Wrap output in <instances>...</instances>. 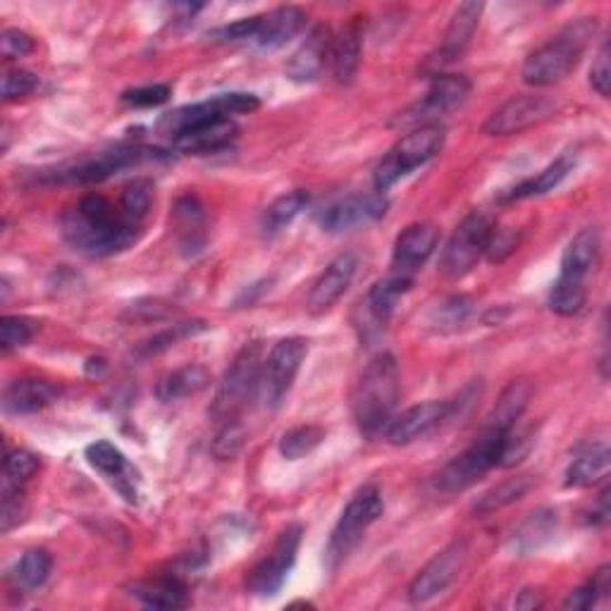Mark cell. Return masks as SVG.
<instances>
[{
  "label": "cell",
  "instance_id": "obj_1",
  "mask_svg": "<svg viewBox=\"0 0 611 611\" xmlns=\"http://www.w3.org/2000/svg\"><path fill=\"white\" fill-rule=\"evenodd\" d=\"M60 232L74 251L91 258L122 254L141 240V225L130 223L120 206L101 194L84 196L62 215Z\"/></svg>",
  "mask_w": 611,
  "mask_h": 611
},
{
  "label": "cell",
  "instance_id": "obj_2",
  "mask_svg": "<svg viewBox=\"0 0 611 611\" xmlns=\"http://www.w3.org/2000/svg\"><path fill=\"white\" fill-rule=\"evenodd\" d=\"M399 401V366L391 354L375 356L354 389V418L366 440L385 437Z\"/></svg>",
  "mask_w": 611,
  "mask_h": 611
},
{
  "label": "cell",
  "instance_id": "obj_3",
  "mask_svg": "<svg viewBox=\"0 0 611 611\" xmlns=\"http://www.w3.org/2000/svg\"><path fill=\"white\" fill-rule=\"evenodd\" d=\"M594 34H598L594 18H581L563 27L554 39L526 58L521 70L523 82L528 86H554L567 80L578 68Z\"/></svg>",
  "mask_w": 611,
  "mask_h": 611
},
{
  "label": "cell",
  "instance_id": "obj_4",
  "mask_svg": "<svg viewBox=\"0 0 611 611\" xmlns=\"http://www.w3.org/2000/svg\"><path fill=\"white\" fill-rule=\"evenodd\" d=\"M507 432L509 430L485 426L476 437V442L471 447H466L459 457H454L442 471L435 476V490L442 495H461L468 488H473L478 480H482L492 468L499 466Z\"/></svg>",
  "mask_w": 611,
  "mask_h": 611
},
{
  "label": "cell",
  "instance_id": "obj_5",
  "mask_svg": "<svg viewBox=\"0 0 611 611\" xmlns=\"http://www.w3.org/2000/svg\"><path fill=\"white\" fill-rule=\"evenodd\" d=\"M258 108H261V101L258 96H254V93H244V91L217 93V96L208 101L182 105L177 111L165 113L159 120V124H155V130H159L163 136L177 141L201 128H208L213 122H223V120H232L234 115L254 113Z\"/></svg>",
  "mask_w": 611,
  "mask_h": 611
},
{
  "label": "cell",
  "instance_id": "obj_6",
  "mask_svg": "<svg viewBox=\"0 0 611 611\" xmlns=\"http://www.w3.org/2000/svg\"><path fill=\"white\" fill-rule=\"evenodd\" d=\"M263 347L261 342H251L234 356L225 378L217 387L213 401V418L217 422L240 420V414L246 409L258 391H261V373H263Z\"/></svg>",
  "mask_w": 611,
  "mask_h": 611
},
{
  "label": "cell",
  "instance_id": "obj_7",
  "mask_svg": "<svg viewBox=\"0 0 611 611\" xmlns=\"http://www.w3.org/2000/svg\"><path fill=\"white\" fill-rule=\"evenodd\" d=\"M161 151L155 149H141V146H118L111 151L91 153L84 159H77L70 163H62L51 170H41L39 180L49 184H93L103 182L120 172L136 167L144 161L159 159Z\"/></svg>",
  "mask_w": 611,
  "mask_h": 611
},
{
  "label": "cell",
  "instance_id": "obj_8",
  "mask_svg": "<svg viewBox=\"0 0 611 611\" xmlns=\"http://www.w3.org/2000/svg\"><path fill=\"white\" fill-rule=\"evenodd\" d=\"M445 146V130L440 124H426V128H416L406 136H401L389 153L375 167V192L385 194L391 190L401 177L411 175L416 167L430 163L437 153Z\"/></svg>",
  "mask_w": 611,
  "mask_h": 611
},
{
  "label": "cell",
  "instance_id": "obj_9",
  "mask_svg": "<svg viewBox=\"0 0 611 611\" xmlns=\"http://www.w3.org/2000/svg\"><path fill=\"white\" fill-rule=\"evenodd\" d=\"M383 511H385V501L378 485L373 482L364 485V488L349 499V505L344 507L339 521L333 530V538L327 542V550H325L327 569L335 571L339 563L356 550L358 542L364 540L366 530L380 519Z\"/></svg>",
  "mask_w": 611,
  "mask_h": 611
},
{
  "label": "cell",
  "instance_id": "obj_10",
  "mask_svg": "<svg viewBox=\"0 0 611 611\" xmlns=\"http://www.w3.org/2000/svg\"><path fill=\"white\" fill-rule=\"evenodd\" d=\"M495 225V215L488 211L468 213L442 251L440 273L449 279H461L471 273L485 256V246H488Z\"/></svg>",
  "mask_w": 611,
  "mask_h": 611
},
{
  "label": "cell",
  "instance_id": "obj_11",
  "mask_svg": "<svg viewBox=\"0 0 611 611\" xmlns=\"http://www.w3.org/2000/svg\"><path fill=\"white\" fill-rule=\"evenodd\" d=\"M308 356V342L304 337H285L279 339L271 354L265 356L261 373V391L258 397L268 409H277L285 401L289 389L302 370V364Z\"/></svg>",
  "mask_w": 611,
  "mask_h": 611
},
{
  "label": "cell",
  "instance_id": "obj_12",
  "mask_svg": "<svg viewBox=\"0 0 611 611\" xmlns=\"http://www.w3.org/2000/svg\"><path fill=\"white\" fill-rule=\"evenodd\" d=\"M471 93V82L464 74H435L430 89L426 96L418 103H414L409 111H404L397 120L395 128H426V124H435L449 113L461 108Z\"/></svg>",
  "mask_w": 611,
  "mask_h": 611
},
{
  "label": "cell",
  "instance_id": "obj_13",
  "mask_svg": "<svg viewBox=\"0 0 611 611\" xmlns=\"http://www.w3.org/2000/svg\"><path fill=\"white\" fill-rule=\"evenodd\" d=\"M302 536H304L302 526H287L279 532L268 557H263L256 567L248 571L246 576L248 594H256V598H273V594L282 590L296 561V552H299Z\"/></svg>",
  "mask_w": 611,
  "mask_h": 611
},
{
  "label": "cell",
  "instance_id": "obj_14",
  "mask_svg": "<svg viewBox=\"0 0 611 611\" xmlns=\"http://www.w3.org/2000/svg\"><path fill=\"white\" fill-rule=\"evenodd\" d=\"M557 113V103L547 96H538V93H521V96L509 99L505 105H499L497 111L482 124V132L488 136H511L521 134L530 128L552 120Z\"/></svg>",
  "mask_w": 611,
  "mask_h": 611
},
{
  "label": "cell",
  "instance_id": "obj_15",
  "mask_svg": "<svg viewBox=\"0 0 611 611\" xmlns=\"http://www.w3.org/2000/svg\"><path fill=\"white\" fill-rule=\"evenodd\" d=\"M468 559V542L457 540L440 554H435L426 567H422L409 585V602L411 604H428L457 581L464 563Z\"/></svg>",
  "mask_w": 611,
  "mask_h": 611
},
{
  "label": "cell",
  "instance_id": "obj_16",
  "mask_svg": "<svg viewBox=\"0 0 611 611\" xmlns=\"http://www.w3.org/2000/svg\"><path fill=\"white\" fill-rule=\"evenodd\" d=\"M387 213V198L385 194L375 192V194H352L344 196L335 203H330L323 213H320V227L330 234L339 232H349L356 227H366Z\"/></svg>",
  "mask_w": 611,
  "mask_h": 611
},
{
  "label": "cell",
  "instance_id": "obj_17",
  "mask_svg": "<svg viewBox=\"0 0 611 611\" xmlns=\"http://www.w3.org/2000/svg\"><path fill=\"white\" fill-rule=\"evenodd\" d=\"M454 409H457V406L451 401L432 399V401L416 404L411 409H406L399 416L391 418L389 428L385 432V440L395 447L411 445L420 440V437L430 435L435 428H440L442 422L454 414Z\"/></svg>",
  "mask_w": 611,
  "mask_h": 611
},
{
  "label": "cell",
  "instance_id": "obj_18",
  "mask_svg": "<svg viewBox=\"0 0 611 611\" xmlns=\"http://www.w3.org/2000/svg\"><path fill=\"white\" fill-rule=\"evenodd\" d=\"M437 242H440V232H437L435 225H430V223L409 225L395 242L389 273L416 279V273L435 254Z\"/></svg>",
  "mask_w": 611,
  "mask_h": 611
},
{
  "label": "cell",
  "instance_id": "obj_19",
  "mask_svg": "<svg viewBox=\"0 0 611 611\" xmlns=\"http://www.w3.org/2000/svg\"><path fill=\"white\" fill-rule=\"evenodd\" d=\"M482 8H485L482 3H464L454 10L440 49H437V55L430 60L432 77L440 74V70L445 65H449V62H454V60H459L466 53V49L471 45V41L476 37Z\"/></svg>",
  "mask_w": 611,
  "mask_h": 611
},
{
  "label": "cell",
  "instance_id": "obj_20",
  "mask_svg": "<svg viewBox=\"0 0 611 611\" xmlns=\"http://www.w3.org/2000/svg\"><path fill=\"white\" fill-rule=\"evenodd\" d=\"M330 49H333V31L330 27L318 24L308 31L302 49L292 55L287 62V77L292 82H316L320 80L323 70L330 65Z\"/></svg>",
  "mask_w": 611,
  "mask_h": 611
},
{
  "label": "cell",
  "instance_id": "obj_21",
  "mask_svg": "<svg viewBox=\"0 0 611 611\" xmlns=\"http://www.w3.org/2000/svg\"><path fill=\"white\" fill-rule=\"evenodd\" d=\"M356 268H358V261L354 254H339L323 271V275L316 279V285H313L308 294V304H306L308 310L316 313V316L330 310L342 299L344 292L349 289Z\"/></svg>",
  "mask_w": 611,
  "mask_h": 611
},
{
  "label": "cell",
  "instance_id": "obj_22",
  "mask_svg": "<svg viewBox=\"0 0 611 611\" xmlns=\"http://www.w3.org/2000/svg\"><path fill=\"white\" fill-rule=\"evenodd\" d=\"M306 27V12L296 6H282L271 12L261 14V24L254 37L256 49L261 51H277L296 39Z\"/></svg>",
  "mask_w": 611,
  "mask_h": 611
},
{
  "label": "cell",
  "instance_id": "obj_23",
  "mask_svg": "<svg viewBox=\"0 0 611 611\" xmlns=\"http://www.w3.org/2000/svg\"><path fill=\"white\" fill-rule=\"evenodd\" d=\"M361 49H364V22L361 18H354L337 37H333L330 70L337 84L349 86L356 80L358 68H361Z\"/></svg>",
  "mask_w": 611,
  "mask_h": 611
},
{
  "label": "cell",
  "instance_id": "obj_24",
  "mask_svg": "<svg viewBox=\"0 0 611 611\" xmlns=\"http://www.w3.org/2000/svg\"><path fill=\"white\" fill-rule=\"evenodd\" d=\"M60 389L51 380L41 378H20L6 387L3 409L12 416H29L49 409L58 401Z\"/></svg>",
  "mask_w": 611,
  "mask_h": 611
},
{
  "label": "cell",
  "instance_id": "obj_25",
  "mask_svg": "<svg viewBox=\"0 0 611 611\" xmlns=\"http://www.w3.org/2000/svg\"><path fill=\"white\" fill-rule=\"evenodd\" d=\"M172 227L177 232L180 248L184 254H198L206 246V208L196 194H184L177 198L172 211Z\"/></svg>",
  "mask_w": 611,
  "mask_h": 611
},
{
  "label": "cell",
  "instance_id": "obj_26",
  "mask_svg": "<svg viewBox=\"0 0 611 611\" xmlns=\"http://www.w3.org/2000/svg\"><path fill=\"white\" fill-rule=\"evenodd\" d=\"M86 461L91 464V468H96L99 473H103L108 480H111L115 488L120 490V495L128 499V501H136V490H134V480L130 478L132 476V468L128 464V459H124V454L105 440H99L86 447Z\"/></svg>",
  "mask_w": 611,
  "mask_h": 611
},
{
  "label": "cell",
  "instance_id": "obj_27",
  "mask_svg": "<svg viewBox=\"0 0 611 611\" xmlns=\"http://www.w3.org/2000/svg\"><path fill=\"white\" fill-rule=\"evenodd\" d=\"M602 254V240L600 232L594 227H588L583 232H578L576 237L563 248L561 256V271L559 275L576 277V279H585L588 275L598 268Z\"/></svg>",
  "mask_w": 611,
  "mask_h": 611
},
{
  "label": "cell",
  "instance_id": "obj_28",
  "mask_svg": "<svg viewBox=\"0 0 611 611\" xmlns=\"http://www.w3.org/2000/svg\"><path fill=\"white\" fill-rule=\"evenodd\" d=\"M132 598L149 609H184L190 604V592L180 576L167 573L132 585Z\"/></svg>",
  "mask_w": 611,
  "mask_h": 611
},
{
  "label": "cell",
  "instance_id": "obj_29",
  "mask_svg": "<svg viewBox=\"0 0 611 611\" xmlns=\"http://www.w3.org/2000/svg\"><path fill=\"white\" fill-rule=\"evenodd\" d=\"M411 287H414V279L411 277L389 273L385 279L378 282V285H373V289L366 296L368 318L375 325H378V327H385L389 323V318H391V313H395L399 299Z\"/></svg>",
  "mask_w": 611,
  "mask_h": 611
},
{
  "label": "cell",
  "instance_id": "obj_30",
  "mask_svg": "<svg viewBox=\"0 0 611 611\" xmlns=\"http://www.w3.org/2000/svg\"><path fill=\"white\" fill-rule=\"evenodd\" d=\"M530 397H532V385L528 380L509 383L505 391L499 395L497 404L492 406L485 426L499 428V430H511L513 426H519V420L530 404Z\"/></svg>",
  "mask_w": 611,
  "mask_h": 611
},
{
  "label": "cell",
  "instance_id": "obj_31",
  "mask_svg": "<svg viewBox=\"0 0 611 611\" xmlns=\"http://www.w3.org/2000/svg\"><path fill=\"white\" fill-rule=\"evenodd\" d=\"M211 385V373L206 366L198 364H186L177 370L167 373L165 378L155 387V395H159L161 401H180L186 397H194L198 391H203Z\"/></svg>",
  "mask_w": 611,
  "mask_h": 611
},
{
  "label": "cell",
  "instance_id": "obj_32",
  "mask_svg": "<svg viewBox=\"0 0 611 611\" xmlns=\"http://www.w3.org/2000/svg\"><path fill=\"white\" fill-rule=\"evenodd\" d=\"M573 170V161L571 159H559L552 165H547L542 172H538L536 177H528L523 182H519L516 186H511L509 192H505L499 196V203H513V201H523V198H536L542 194L554 192L557 186L569 177V172Z\"/></svg>",
  "mask_w": 611,
  "mask_h": 611
},
{
  "label": "cell",
  "instance_id": "obj_33",
  "mask_svg": "<svg viewBox=\"0 0 611 611\" xmlns=\"http://www.w3.org/2000/svg\"><path fill=\"white\" fill-rule=\"evenodd\" d=\"M237 124L234 120H223V122H213L208 128H201L192 134H186L177 141H172V146L182 153H194V155H203V153H215L227 149L234 139H237Z\"/></svg>",
  "mask_w": 611,
  "mask_h": 611
},
{
  "label": "cell",
  "instance_id": "obj_34",
  "mask_svg": "<svg viewBox=\"0 0 611 611\" xmlns=\"http://www.w3.org/2000/svg\"><path fill=\"white\" fill-rule=\"evenodd\" d=\"M611 468V454L607 445L590 447L581 457H576L567 468V488H592L602 480H607Z\"/></svg>",
  "mask_w": 611,
  "mask_h": 611
},
{
  "label": "cell",
  "instance_id": "obj_35",
  "mask_svg": "<svg viewBox=\"0 0 611 611\" xmlns=\"http://www.w3.org/2000/svg\"><path fill=\"white\" fill-rule=\"evenodd\" d=\"M308 192L304 190H296V192H289V194H282L277 196L268 208H265V215H263V230L268 234H277L285 227H289L296 217H299L306 206H308Z\"/></svg>",
  "mask_w": 611,
  "mask_h": 611
},
{
  "label": "cell",
  "instance_id": "obj_36",
  "mask_svg": "<svg viewBox=\"0 0 611 611\" xmlns=\"http://www.w3.org/2000/svg\"><path fill=\"white\" fill-rule=\"evenodd\" d=\"M588 302V282L585 279H576L559 275L552 285L550 292V308L557 313V316L571 318L576 313H581Z\"/></svg>",
  "mask_w": 611,
  "mask_h": 611
},
{
  "label": "cell",
  "instance_id": "obj_37",
  "mask_svg": "<svg viewBox=\"0 0 611 611\" xmlns=\"http://www.w3.org/2000/svg\"><path fill=\"white\" fill-rule=\"evenodd\" d=\"M53 571V557L45 550H29L22 554V559L14 563L12 569V581L18 588L24 590H37L41 588Z\"/></svg>",
  "mask_w": 611,
  "mask_h": 611
},
{
  "label": "cell",
  "instance_id": "obj_38",
  "mask_svg": "<svg viewBox=\"0 0 611 611\" xmlns=\"http://www.w3.org/2000/svg\"><path fill=\"white\" fill-rule=\"evenodd\" d=\"M530 490V478L521 476V478H509L505 482H499L497 488L488 490L482 497H478L476 501V513L488 516L495 513L499 509H505L509 505H516L521 497H526V492Z\"/></svg>",
  "mask_w": 611,
  "mask_h": 611
},
{
  "label": "cell",
  "instance_id": "obj_39",
  "mask_svg": "<svg viewBox=\"0 0 611 611\" xmlns=\"http://www.w3.org/2000/svg\"><path fill=\"white\" fill-rule=\"evenodd\" d=\"M325 442V430L320 426H299L292 428L279 440V454L287 461H299L316 451Z\"/></svg>",
  "mask_w": 611,
  "mask_h": 611
},
{
  "label": "cell",
  "instance_id": "obj_40",
  "mask_svg": "<svg viewBox=\"0 0 611 611\" xmlns=\"http://www.w3.org/2000/svg\"><path fill=\"white\" fill-rule=\"evenodd\" d=\"M206 330V323L203 320H184V323H175V325H170L165 327V330H161L159 335H153L149 337L146 342H141L139 344V349L136 354L139 356H155V354H163L167 352L170 347H175L177 342L186 339V337H194L198 333Z\"/></svg>",
  "mask_w": 611,
  "mask_h": 611
},
{
  "label": "cell",
  "instance_id": "obj_41",
  "mask_svg": "<svg viewBox=\"0 0 611 611\" xmlns=\"http://www.w3.org/2000/svg\"><path fill=\"white\" fill-rule=\"evenodd\" d=\"M153 206V184L149 180H134L122 190L120 211L130 223L141 225Z\"/></svg>",
  "mask_w": 611,
  "mask_h": 611
},
{
  "label": "cell",
  "instance_id": "obj_42",
  "mask_svg": "<svg viewBox=\"0 0 611 611\" xmlns=\"http://www.w3.org/2000/svg\"><path fill=\"white\" fill-rule=\"evenodd\" d=\"M557 513L552 511H538L530 513V519L513 532V547L519 552H532L538 550L540 542L552 536V530L557 526Z\"/></svg>",
  "mask_w": 611,
  "mask_h": 611
},
{
  "label": "cell",
  "instance_id": "obj_43",
  "mask_svg": "<svg viewBox=\"0 0 611 611\" xmlns=\"http://www.w3.org/2000/svg\"><path fill=\"white\" fill-rule=\"evenodd\" d=\"M611 590V567H602L598 569L590 581L581 588H576L573 592H569L567 602H563V609H573V611H588L600 600H604Z\"/></svg>",
  "mask_w": 611,
  "mask_h": 611
},
{
  "label": "cell",
  "instance_id": "obj_44",
  "mask_svg": "<svg viewBox=\"0 0 611 611\" xmlns=\"http://www.w3.org/2000/svg\"><path fill=\"white\" fill-rule=\"evenodd\" d=\"M473 313V302L468 296H449L442 304H437L432 310L430 323L437 327L440 333H451L459 330V327L471 318Z\"/></svg>",
  "mask_w": 611,
  "mask_h": 611
},
{
  "label": "cell",
  "instance_id": "obj_45",
  "mask_svg": "<svg viewBox=\"0 0 611 611\" xmlns=\"http://www.w3.org/2000/svg\"><path fill=\"white\" fill-rule=\"evenodd\" d=\"M37 335V323L24 316H6L0 320V349L3 354H12L31 342Z\"/></svg>",
  "mask_w": 611,
  "mask_h": 611
},
{
  "label": "cell",
  "instance_id": "obj_46",
  "mask_svg": "<svg viewBox=\"0 0 611 611\" xmlns=\"http://www.w3.org/2000/svg\"><path fill=\"white\" fill-rule=\"evenodd\" d=\"M244 442H246V432L240 420L221 422V430H217L213 440V457L221 461H230L244 449Z\"/></svg>",
  "mask_w": 611,
  "mask_h": 611
},
{
  "label": "cell",
  "instance_id": "obj_47",
  "mask_svg": "<svg viewBox=\"0 0 611 611\" xmlns=\"http://www.w3.org/2000/svg\"><path fill=\"white\" fill-rule=\"evenodd\" d=\"M521 246V232H516L513 227H499L495 225L488 246H485V256H488L490 263H505L511 254H516Z\"/></svg>",
  "mask_w": 611,
  "mask_h": 611
},
{
  "label": "cell",
  "instance_id": "obj_48",
  "mask_svg": "<svg viewBox=\"0 0 611 611\" xmlns=\"http://www.w3.org/2000/svg\"><path fill=\"white\" fill-rule=\"evenodd\" d=\"M39 471V459L31 451L14 449L8 451L6 457V482L12 485H24L29 478H34Z\"/></svg>",
  "mask_w": 611,
  "mask_h": 611
},
{
  "label": "cell",
  "instance_id": "obj_49",
  "mask_svg": "<svg viewBox=\"0 0 611 611\" xmlns=\"http://www.w3.org/2000/svg\"><path fill=\"white\" fill-rule=\"evenodd\" d=\"M172 96L170 84H149V86H136L122 93V103L132 108H155L163 105Z\"/></svg>",
  "mask_w": 611,
  "mask_h": 611
},
{
  "label": "cell",
  "instance_id": "obj_50",
  "mask_svg": "<svg viewBox=\"0 0 611 611\" xmlns=\"http://www.w3.org/2000/svg\"><path fill=\"white\" fill-rule=\"evenodd\" d=\"M39 86V77L34 72L27 70H8L3 74V101H20L29 96L31 91H37Z\"/></svg>",
  "mask_w": 611,
  "mask_h": 611
},
{
  "label": "cell",
  "instance_id": "obj_51",
  "mask_svg": "<svg viewBox=\"0 0 611 611\" xmlns=\"http://www.w3.org/2000/svg\"><path fill=\"white\" fill-rule=\"evenodd\" d=\"M37 51V41L31 39L22 29H6L0 37V53L3 60H22Z\"/></svg>",
  "mask_w": 611,
  "mask_h": 611
},
{
  "label": "cell",
  "instance_id": "obj_52",
  "mask_svg": "<svg viewBox=\"0 0 611 611\" xmlns=\"http://www.w3.org/2000/svg\"><path fill=\"white\" fill-rule=\"evenodd\" d=\"M258 24H261V14H256V18H244V20H237L232 24H225V27H217L211 31V39L215 41H223V43H237V41H246L251 43L256 37L258 31Z\"/></svg>",
  "mask_w": 611,
  "mask_h": 611
},
{
  "label": "cell",
  "instance_id": "obj_53",
  "mask_svg": "<svg viewBox=\"0 0 611 611\" xmlns=\"http://www.w3.org/2000/svg\"><path fill=\"white\" fill-rule=\"evenodd\" d=\"M24 513V492L22 485L6 482L3 488V513H0V523H3V532L12 530L20 523Z\"/></svg>",
  "mask_w": 611,
  "mask_h": 611
},
{
  "label": "cell",
  "instance_id": "obj_54",
  "mask_svg": "<svg viewBox=\"0 0 611 611\" xmlns=\"http://www.w3.org/2000/svg\"><path fill=\"white\" fill-rule=\"evenodd\" d=\"M590 84L592 89L600 93L602 99H609V91H611V68H609V41L602 43V49L598 53V58H594L592 68H590Z\"/></svg>",
  "mask_w": 611,
  "mask_h": 611
},
{
  "label": "cell",
  "instance_id": "obj_55",
  "mask_svg": "<svg viewBox=\"0 0 611 611\" xmlns=\"http://www.w3.org/2000/svg\"><path fill=\"white\" fill-rule=\"evenodd\" d=\"M544 604V592L538 588H526L519 592V598H516L513 607L516 609H540Z\"/></svg>",
  "mask_w": 611,
  "mask_h": 611
},
{
  "label": "cell",
  "instance_id": "obj_56",
  "mask_svg": "<svg viewBox=\"0 0 611 611\" xmlns=\"http://www.w3.org/2000/svg\"><path fill=\"white\" fill-rule=\"evenodd\" d=\"M93 364H96V358H91V361H89V366H86V373L89 375H93ZM108 366H105V361H103V358H99V366H96V373H101V370H105Z\"/></svg>",
  "mask_w": 611,
  "mask_h": 611
}]
</instances>
